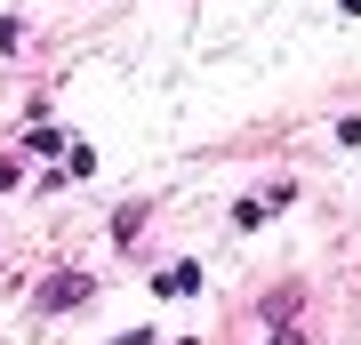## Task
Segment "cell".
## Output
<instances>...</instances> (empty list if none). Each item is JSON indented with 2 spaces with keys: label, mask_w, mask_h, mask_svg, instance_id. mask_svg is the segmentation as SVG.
Segmentation results:
<instances>
[{
  "label": "cell",
  "mask_w": 361,
  "mask_h": 345,
  "mask_svg": "<svg viewBox=\"0 0 361 345\" xmlns=\"http://www.w3.org/2000/svg\"><path fill=\"white\" fill-rule=\"evenodd\" d=\"M273 345H305V337H297V329H273Z\"/></svg>",
  "instance_id": "obj_4"
},
{
  "label": "cell",
  "mask_w": 361,
  "mask_h": 345,
  "mask_svg": "<svg viewBox=\"0 0 361 345\" xmlns=\"http://www.w3.org/2000/svg\"><path fill=\"white\" fill-rule=\"evenodd\" d=\"M16 49V25H8V16H0V56H8Z\"/></svg>",
  "instance_id": "obj_3"
},
{
  "label": "cell",
  "mask_w": 361,
  "mask_h": 345,
  "mask_svg": "<svg viewBox=\"0 0 361 345\" xmlns=\"http://www.w3.org/2000/svg\"><path fill=\"white\" fill-rule=\"evenodd\" d=\"M201 289V265H169L161 273V297H193Z\"/></svg>",
  "instance_id": "obj_2"
},
{
  "label": "cell",
  "mask_w": 361,
  "mask_h": 345,
  "mask_svg": "<svg viewBox=\"0 0 361 345\" xmlns=\"http://www.w3.org/2000/svg\"><path fill=\"white\" fill-rule=\"evenodd\" d=\"M65 305H89V273H49L40 282V313H65Z\"/></svg>",
  "instance_id": "obj_1"
}]
</instances>
